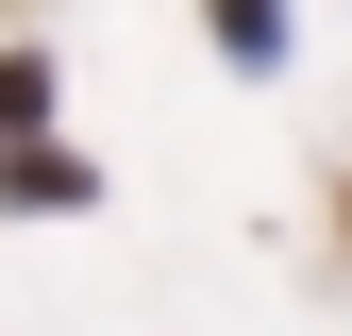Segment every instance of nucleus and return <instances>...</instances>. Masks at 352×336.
Listing matches in <instances>:
<instances>
[{
    "label": "nucleus",
    "mask_w": 352,
    "mask_h": 336,
    "mask_svg": "<svg viewBox=\"0 0 352 336\" xmlns=\"http://www.w3.org/2000/svg\"><path fill=\"white\" fill-rule=\"evenodd\" d=\"M201 34H218L235 67H285V0H201Z\"/></svg>",
    "instance_id": "1"
},
{
    "label": "nucleus",
    "mask_w": 352,
    "mask_h": 336,
    "mask_svg": "<svg viewBox=\"0 0 352 336\" xmlns=\"http://www.w3.org/2000/svg\"><path fill=\"white\" fill-rule=\"evenodd\" d=\"M34 118H51V67L0 51V168H34Z\"/></svg>",
    "instance_id": "2"
}]
</instances>
